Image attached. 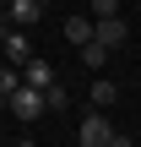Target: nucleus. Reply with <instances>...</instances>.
<instances>
[{
  "label": "nucleus",
  "instance_id": "f257e3e1",
  "mask_svg": "<svg viewBox=\"0 0 141 147\" xmlns=\"http://www.w3.org/2000/svg\"><path fill=\"white\" fill-rule=\"evenodd\" d=\"M76 142H82V147H114L109 109H87V115H82V125H76Z\"/></svg>",
  "mask_w": 141,
  "mask_h": 147
},
{
  "label": "nucleus",
  "instance_id": "f03ea898",
  "mask_svg": "<svg viewBox=\"0 0 141 147\" xmlns=\"http://www.w3.org/2000/svg\"><path fill=\"white\" fill-rule=\"evenodd\" d=\"M5 109H11V115H16L22 125H33V120L43 115V87H33V82H22V87H16V93L5 98Z\"/></svg>",
  "mask_w": 141,
  "mask_h": 147
},
{
  "label": "nucleus",
  "instance_id": "7ed1b4c3",
  "mask_svg": "<svg viewBox=\"0 0 141 147\" xmlns=\"http://www.w3.org/2000/svg\"><path fill=\"white\" fill-rule=\"evenodd\" d=\"M0 55H5V65H16V71H22V65L33 60V44H27V27H11V22H5V33H0Z\"/></svg>",
  "mask_w": 141,
  "mask_h": 147
},
{
  "label": "nucleus",
  "instance_id": "20e7f679",
  "mask_svg": "<svg viewBox=\"0 0 141 147\" xmlns=\"http://www.w3.org/2000/svg\"><path fill=\"white\" fill-rule=\"evenodd\" d=\"M92 38H98V44H109V49H120V44L130 38V22H125L120 11H114V16H92Z\"/></svg>",
  "mask_w": 141,
  "mask_h": 147
},
{
  "label": "nucleus",
  "instance_id": "39448f33",
  "mask_svg": "<svg viewBox=\"0 0 141 147\" xmlns=\"http://www.w3.org/2000/svg\"><path fill=\"white\" fill-rule=\"evenodd\" d=\"M43 16V0H5V22L11 27H33Z\"/></svg>",
  "mask_w": 141,
  "mask_h": 147
},
{
  "label": "nucleus",
  "instance_id": "423d86ee",
  "mask_svg": "<svg viewBox=\"0 0 141 147\" xmlns=\"http://www.w3.org/2000/svg\"><path fill=\"white\" fill-rule=\"evenodd\" d=\"M114 98H120V87H114L109 76H98V82L87 87V109H114Z\"/></svg>",
  "mask_w": 141,
  "mask_h": 147
},
{
  "label": "nucleus",
  "instance_id": "0eeeda50",
  "mask_svg": "<svg viewBox=\"0 0 141 147\" xmlns=\"http://www.w3.org/2000/svg\"><path fill=\"white\" fill-rule=\"evenodd\" d=\"M22 82H33V87H49V82H54V65H49L43 55H33V60L22 65Z\"/></svg>",
  "mask_w": 141,
  "mask_h": 147
},
{
  "label": "nucleus",
  "instance_id": "6e6552de",
  "mask_svg": "<svg viewBox=\"0 0 141 147\" xmlns=\"http://www.w3.org/2000/svg\"><path fill=\"white\" fill-rule=\"evenodd\" d=\"M103 60H109V44L87 38V44H82V65H87V71H103Z\"/></svg>",
  "mask_w": 141,
  "mask_h": 147
},
{
  "label": "nucleus",
  "instance_id": "1a4fd4ad",
  "mask_svg": "<svg viewBox=\"0 0 141 147\" xmlns=\"http://www.w3.org/2000/svg\"><path fill=\"white\" fill-rule=\"evenodd\" d=\"M65 109H71V93L49 82V87H43V115H65Z\"/></svg>",
  "mask_w": 141,
  "mask_h": 147
},
{
  "label": "nucleus",
  "instance_id": "9d476101",
  "mask_svg": "<svg viewBox=\"0 0 141 147\" xmlns=\"http://www.w3.org/2000/svg\"><path fill=\"white\" fill-rule=\"evenodd\" d=\"M65 38H71V44H87V38H92V16H71V22H65Z\"/></svg>",
  "mask_w": 141,
  "mask_h": 147
},
{
  "label": "nucleus",
  "instance_id": "9b49d317",
  "mask_svg": "<svg viewBox=\"0 0 141 147\" xmlns=\"http://www.w3.org/2000/svg\"><path fill=\"white\" fill-rule=\"evenodd\" d=\"M16 87H22V71H16V65H0V109H5V98H11Z\"/></svg>",
  "mask_w": 141,
  "mask_h": 147
},
{
  "label": "nucleus",
  "instance_id": "f8f14e48",
  "mask_svg": "<svg viewBox=\"0 0 141 147\" xmlns=\"http://www.w3.org/2000/svg\"><path fill=\"white\" fill-rule=\"evenodd\" d=\"M120 11V0H92V16H114Z\"/></svg>",
  "mask_w": 141,
  "mask_h": 147
},
{
  "label": "nucleus",
  "instance_id": "ddd939ff",
  "mask_svg": "<svg viewBox=\"0 0 141 147\" xmlns=\"http://www.w3.org/2000/svg\"><path fill=\"white\" fill-rule=\"evenodd\" d=\"M0 33H5V22H0Z\"/></svg>",
  "mask_w": 141,
  "mask_h": 147
},
{
  "label": "nucleus",
  "instance_id": "4468645a",
  "mask_svg": "<svg viewBox=\"0 0 141 147\" xmlns=\"http://www.w3.org/2000/svg\"><path fill=\"white\" fill-rule=\"evenodd\" d=\"M0 5H5V0H0Z\"/></svg>",
  "mask_w": 141,
  "mask_h": 147
}]
</instances>
